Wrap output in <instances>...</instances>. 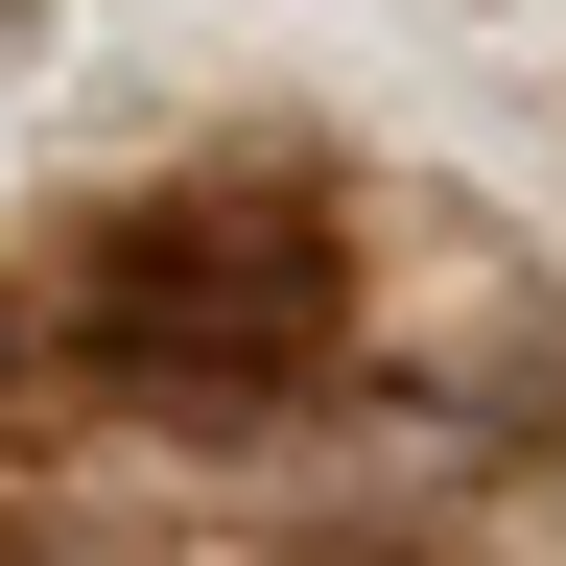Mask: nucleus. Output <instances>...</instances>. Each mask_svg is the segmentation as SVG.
<instances>
[{
    "label": "nucleus",
    "mask_w": 566,
    "mask_h": 566,
    "mask_svg": "<svg viewBox=\"0 0 566 566\" xmlns=\"http://www.w3.org/2000/svg\"><path fill=\"white\" fill-rule=\"evenodd\" d=\"M48 331L95 378H142V401H283L354 331V260H331L307 189H142V212H95L48 260Z\"/></svg>",
    "instance_id": "nucleus-1"
}]
</instances>
